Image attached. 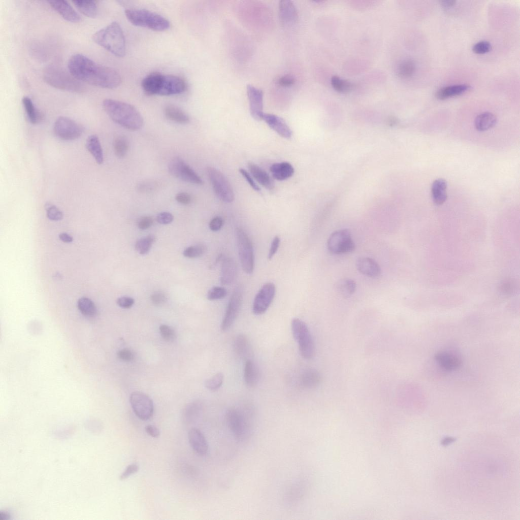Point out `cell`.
<instances>
[{"mask_svg": "<svg viewBox=\"0 0 520 520\" xmlns=\"http://www.w3.org/2000/svg\"><path fill=\"white\" fill-rule=\"evenodd\" d=\"M69 72L82 82L104 88L112 89L121 83V76L115 70L99 64L81 54L73 55L69 60Z\"/></svg>", "mask_w": 520, "mask_h": 520, "instance_id": "obj_1", "label": "cell"}, {"mask_svg": "<svg viewBox=\"0 0 520 520\" xmlns=\"http://www.w3.org/2000/svg\"><path fill=\"white\" fill-rule=\"evenodd\" d=\"M102 106L114 122L125 128L136 131L141 129L144 124V120L141 113L129 104L107 99L103 101Z\"/></svg>", "mask_w": 520, "mask_h": 520, "instance_id": "obj_2", "label": "cell"}, {"mask_svg": "<svg viewBox=\"0 0 520 520\" xmlns=\"http://www.w3.org/2000/svg\"><path fill=\"white\" fill-rule=\"evenodd\" d=\"M141 85L144 92L149 95L177 94L182 93L186 88V84L182 78L157 72L146 76Z\"/></svg>", "mask_w": 520, "mask_h": 520, "instance_id": "obj_3", "label": "cell"}, {"mask_svg": "<svg viewBox=\"0 0 520 520\" xmlns=\"http://www.w3.org/2000/svg\"><path fill=\"white\" fill-rule=\"evenodd\" d=\"M92 39L96 44L116 56L123 57L125 54L124 35L117 22H112L95 32Z\"/></svg>", "mask_w": 520, "mask_h": 520, "instance_id": "obj_4", "label": "cell"}, {"mask_svg": "<svg viewBox=\"0 0 520 520\" xmlns=\"http://www.w3.org/2000/svg\"><path fill=\"white\" fill-rule=\"evenodd\" d=\"M43 75L45 82L55 88L76 93L82 92L85 89L81 82L60 67L48 66Z\"/></svg>", "mask_w": 520, "mask_h": 520, "instance_id": "obj_5", "label": "cell"}, {"mask_svg": "<svg viewBox=\"0 0 520 520\" xmlns=\"http://www.w3.org/2000/svg\"><path fill=\"white\" fill-rule=\"evenodd\" d=\"M125 14L128 20L137 26L157 31H165L170 26V22L166 18L146 9H127Z\"/></svg>", "mask_w": 520, "mask_h": 520, "instance_id": "obj_6", "label": "cell"}, {"mask_svg": "<svg viewBox=\"0 0 520 520\" xmlns=\"http://www.w3.org/2000/svg\"><path fill=\"white\" fill-rule=\"evenodd\" d=\"M225 419L228 427L236 439L243 441L250 434L253 425L249 412L232 407L226 410Z\"/></svg>", "mask_w": 520, "mask_h": 520, "instance_id": "obj_7", "label": "cell"}, {"mask_svg": "<svg viewBox=\"0 0 520 520\" xmlns=\"http://www.w3.org/2000/svg\"><path fill=\"white\" fill-rule=\"evenodd\" d=\"M291 329L302 356L307 360L312 359L314 355L315 346L307 324L301 319L294 318L291 322Z\"/></svg>", "mask_w": 520, "mask_h": 520, "instance_id": "obj_8", "label": "cell"}, {"mask_svg": "<svg viewBox=\"0 0 520 520\" xmlns=\"http://www.w3.org/2000/svg\"><path fill=\"white\" fill-rule=\"evenodd\" d=\"M236 236L239 259L243 271L251 274L254 268V255L252 242L245 231L236 228Z\"/></svg>", "mask_w": 520, "mask_h": 520, "instance_id": "obj_9", "label": "cell"}, {"mask_svg": "<svg viewBox=\"0 0 520 520\" xmlns=\"http://www.w3.org/2000/svg\"><path fill=\"white\" fill-rule=\"evenodd\" d=\"M207 174L213 189L217 197L222 201L231 203L234 200L233 188L228 180L219 170L209 167Z\"/></svg>", "mask_w": 520, "mask_h": 520, "instance_id": "obj_10", "label": "cell"}, {"mask_svg": "<svg viewBox=\"0 0 520 520\" xmlns=\"http://www.w3.org/2000/svg\"><path fill=\"white\" fill-rule=\"evenodd\" d=\"M327 247L331 253L336 254L352 252L355 247L351 234L347 229L339 230L332 233L328 238Z\"/></svg>", "mask_w": 520, "mask_h": 520, "instance_id": "obj_11", "label": "cell"}, {"mask_svg": "<svg viewBox=\"0 0 520 520\" xmlns=\"http://www.w3.org/2000/svg\"><path fill=\"white\" fill-rule=\"evenodd\" d=\"M170 174L184 181L202 185L203 181L196 172L180 157H175L168 165Z\"/></svg>", "mask_w": 520, "mask_h": 520, "instance_id": "obj_12", "label": "cell"}, {"mask_svg": "<svg viewBox=\"0 0 520 520\" xmlns=\"http://www.w3.org/2000/svg\"><path fill=\"white\" fill-rule=\"evenodd\" d=\"M53 131L59 139L65 141L74 140L79 138L83 132V127L73 119L60 116L55 120Z\"/></svg>", "mask_w": 520, "mask_h": 520, "instance_id": "obj_13", "label": "cell"}, {"mask_svg": "<svg viewBox=\"0 0 520 520\" xmlns=\"http://www.w3.org/2000/svg\"><path fill=\"white\" fill-rule=\"evenodd\" d=\"M243 295V289L241 285L235 287L221 323L220 328L222 331L228 330L237 318L242 305Z\"/></svg>", "mask_w": 520, "mask_h": 520, "instance_id": "obj_14", "label": "cell"}, {"mask_svg": "<svg viewBox=\"0 0 520 520\" xmlns=\"http://www.w3.org/2000/svg\"><path fill=\"white\" fill-rule=\"evenodd\" d=\"M129 401L135 414L140 419L147 420L152 416L153 403L147 395L140 392H134L131 394Z\"/></svg>", "mask_w": 520, "mask_h": 520, "instance_id": "obj_15", "label": "cell"}, {"mask_svg": "<svg viewBox=\"0 0 520 520\" xmlns=\"http://www.w3.org/2000/svg\"><path fill=\"white\" fill-rule=\"evenodd\" d=\"M276 287L272 282L263 285L256 295L252 305V312L255 315L264 314L269 308L274 298Z\"/></svg>", "mask_w": 520, "mask_h": 520, "instance_id": "obj_16", "label": "cell"}, {"mask_svg": "<svg viewBox=\"0 0 520 520\" xmlns=\"http://www.w3.org/2000/svg\"><path fill=\"white\" fill-rule=\"evenodd\" d=\"M246 92L251 116L256 120H262L264 113L263 91L252 85L248 84L246 87Z\"/></svg>", "mask_w": 520, "mask_h": 520, "instance_id": "obj_17", "label": "cell"}, {"mask_svg": "<svg viewBox=\"0 0 520 520\" xmlns=\"http://www.w3.org/2000/svg\"><path fill=\"white\" fill-rule=\"evenodd\" d=\"M262 119L281 137L285 139L291 137L292 131L281 117L273 114L264 113Z\"/></svg>", "mask_w": 520, "mask_h": 520, "instance_id": "obj_18", "label": "cell"}, {"mask_svg": "<svg viewBox=\"0 0 520 520\" xmlns=\"http://www.w3.org/2000/svg\"><path fill=\"white\" fill-rule=\"evenodd\" d=\"M47 2L53 9L68 21L78 23L81 20L80 15L68 2L66 1H49Z\"/></svg>", "mask_w": 520, "mask_h": 520, "instance_id": "obj_19", "label": "cell"}, {"mask_svg": "<svg viewBox=\"0 0 520 520\" xmlns=\"http://www.w3.org/2000/svg\"><path fill=\"white\" fill-rule=\"evenodd\" d=\"M279 16L281 23L284 26L294 24L298 18L297 10L294 3L289 0L280 1Z\"/></svg>", "mask_w": 520, "mask_h": 520, "instance_id": "obj_20", "label": "cell"}, {"mask_svg": "<svg viewBox=\"0 0 520 520\" xmlns=\"http://www.w3.org/2000/svg\"><path fill=\"white\" fill-rule=\"evenodd\" d=\"M188 439L194 452L201 456L207 454L208 450V442L200 430L197 428L190 429L188 433Z\"/></svg>", "mask_w": 520, "mask_h": 520, "instance_id": "obj_21", "label": "cell"}, {"mask_svg": "<svg viewBox=\"0 0 520 520\" xmlns=\"http://www.w3.org/2000/svg\"><path fill=\"white\" fill-rule=\"evenodd\" d=\"M356 267L361 273L368 277L376 278L381 274V269L378 263L370 257H359L356 260Z\"/></svg>", "mask_w": 520, "mask_h": 520, "instance_id": "obj_22", "label": "cell"}, {"mask_svg": "<svg viewBox=\"0 0 520 520\" xmlns=\"http://www.w3.org/2000/svg\"><path fill=\"white\" fill-rule=\"evenodd\" d=\"M434 358L442 368L448 371L456 370L462 364L461 359L458 355L448 351H439L435 354Z\"/></svg>", "mask_w": 520, "mask_h": 520, "instance_id": "obj_23", "label": "cell"}, {"mask_svg": "<svg viewBox=\"0 0 520 520\" xmlns=\"http://www.w3.org/2000/svg\"><path fill=\"white\" fill-rule=\"evenodd\" d=\"M237 268L234 260L231 257H225L222 259L220 281L223 285H230L235 280Z\"/></svg>", "mask_w": 520, "mask_h": 520, "instance_id": "obj_24", "label": "cell"}, {"mask_svg": "<svg viewBox=\"0 0 520 520\" xmlns=\"http://www.w3.org/2000/svg\"><path fill=\"white\" fill-rule=\"evenodd\" d=\"M248 168L253 178L267 189H273L274 182L270 175L263 169L253 162L248 163Z\"/></svg>", "mask_w": 520, "mask_h": 520, "instance_id": "obj_25", "label": "cell"}, {"mask_svg": "<svg viewBox=\"0 0 520 520\" xmlns=\"http://www.w3.org/2000/svg\"><path fill=\"white\" fill-rule=\"evenodd\" d=\"M470 88V85L466 84H456L442 87L439 89L435 93L436 97L443 100L446 99L460 95L466 92Z\"/></svg>", "mask_w": 520, "mask_h": 520, "instance_id": "obj_26", "label": "cell"}, {"mask_svg": "<svg viewBox=\"0 0 520 520\" xmlns=\"http://www.w3.org/2000/svg\"><path fill=\"white\" fill-rule=\"evenodd\" d=\"M273 177L279 181L286 180L291 177L294 173V168L288 162L275 163L270 168Z\"/></svg>", "mask_w": 520, "mask_h": 520, "instance_id": "obj_27", "label": "cell"}, {"mask_svg": "<svg viewBox=\"0 0 520 520\" xmlns=\"http://www.w3.org/2000/svg\"><path fill=\"white\" fill-rule=\"evenodd\" d=\"M234 348L240 358L249 360L251 354V346L247 336L244 334L237 335L234 342Z\"/></svg>", "mask_w": 520, "mask_h": 520, "instance_id": "obj_28", "label": "cell"}, {"mask_svg": "<svg viewBox=\"0 0 520 520\" xmlns=\"http://www.w3.org/2000/svg\"><path fill=\"white\" fill-rule=\"evenodd\" d=\"M321 381V376L315 369L308 368L305 369L301 374L300 384L305 388H312L318 385Z\"/></svg>", "mask_w": 520, "mask_h": 520, "instance_id": "obj_29", "label": "cell"}, {"mask_svg": "<svg viewBox=\"0 0 520 520\" xmlns=\"http://www.w3.org/2000/svg\"><path fill=\"white\" fill-rule=\"evenodd\" d=\"M447 183L445 180L439 178L435 180L432 185V196L434 203L438 205L443 204L446 200Z\"/></svg>", "mask_w": 520, "mask_h": 520, "instance_id": "obj_30", "label": "cell"}, {"mask_svg": "<svg viewBox=\"0 0 520 520\" xmlns=\"http://www.w3.org/2000/svg\"><path fill=\"white\" fill-rule=\"evenodd\" d=\"M85 146L96 163L99 165L102 164L104 161V154L98 137L96 135L89 136L86 139Z\"/></svg>", "mask_w": 520, "mask_h": 520, "instance_id": "obj_31", "label": "cell"}, {"mask_svg": "<svg viewBox=\"0 0 520 520\" xmlns=\"http://www.w3.org/2000/svg\"><path fill=\"white\" fill-rule=\"evenodd\" d=\"M259 370L250 359L246 361L244 369V379L246 384L250 387L256 386L259 381Z\"/></svg>", "mask_w": 520, "mask_h": 520, "instance_id": "obj_32", "label": "cell"}, {"mask_svg": "<svg viewBox=\"0 0 520 520\" xmlns=\"http://www.w3.org/2000/svg\"><path fill=\"white\" fill-rule=\"evenodd\" d=\"M166 117L169 120L181 124L187 123L189 121L188 115L179 107L173 105H167L164 108Z\"/></svg>", "mask_w": 520, "mask_h": 520, "instance_id": "obj_33", "label": "cell"}, {"mask_svg": "<svg viewBox=\"0 0 520 520\" xmlns=\"http://www.w3.org/2000/svg\"><path fill=\"white\" fill-rule=\"evenodd\" d=\"M497 118L490 112H483L476 116L474 121L476 129L480 132L487 131L494 127L497 123Z\"/></svg>", "mask_w": 520, "mask_h": 520, "instance_id": "obj_34", "label": "cell"}, {"mask_svg": "<svg viewBox=\"0 0 520 520\" xmlns=\"http://www.w3.org/2000/svg\"><path fill=\"white\" fill-rule=\"evenodd\" d=\"M22 103L29 122L32 124L38 123L41 119V115L31 100L25 96L22 99Z\"/></svg>", "mask_w": 520, "mask_h": 520, "instance_id": "obj_35", "label": "cell"}, {"mask_svg": "<svg viewBox=\"0 0 520 520\" xmlns=\"http://www.w3.org/2000/svg\"><path fill=\"white\" fill-rule=\"evenodd\" d=\"M75 7L83 15L94 18L97 15V6L95 1L76 0L72 1Z\"/></svg>", "mask_w": 520, "mask_h": 520, "instance_id": "obj_36", "label": "cell"}, {"mask_svg": "<svg viewBox=\"0 0 520 520\" xmlns=\"http://www.w3.org/2000/svg\"><path fill=\"white\" fill-rule=\"evenodd\" d=\"M337 291L344 297H349L354 293L356 288L355 282L350 279H342L336 284Z\"/></svg>", "mask_w": 520, "mask_h": 520, "instance_id": "obj_37", "label": "cell"}, {"mask_svg": "<svg viewBox=\"0 0 520 520\" xmlns=\"http://www.w3.org/2000/svg\"><path fill=\"white\" fill-rule=\"evenodd\" d=\"M78 309L82 314L87 316H93L96 313V308L91 300L87 297H82L77 302Z\"/></svg>", "mask_w": 520, "mask_h": 520, "instance_id": "obj_38", "label": "cell"}, {"mask_svg": "<svg viewBox=\"0 0 520 520\" xmlns=\"http://www.w3.org/2000/svg\"><path fill=\"white\" fill-rule=\"evenodd\" d=\"M129 148L127 139L124 136L115 138L113 142V149L115 155L119 158H123L126 154Z\"/></svg>", "mask_w": 520, "mask_h": 520, "instance_id": "obj_39", "label": "cell"}, {"mask_svg": "<svg viewBox=\"0 0 520 520\" xmlns=\"http://www.w3.org/2000/svg\"><path fill=\"white\" fill-rule=\"evenodd\" d=\"M415 64L414 62L410 59H407L402 61L398 67L397 72L399 76L402 78H407L411 77L415 72Z\"/></svg>", "mask_w": 520, "mask_h": 520, "instance_id": "obj_40", "label": "cell"}, {"mask_svg": "<svg viewBox=\"0 0 520 520\" xmlns=\"http://www.w3.org/2000/svg\"><path fill=\"white\" fill-rule=\"evenodd\" d=\"M154 240L155 237L153 235H149L141 238L136 242L135 249L139 254H146L150 250Z\"/></svg>", "mask_w": 520, "mask_h": 520, "instance_id": "obj_41", "label": "cell"}, {"mask_svg": "<svg viewBox=\"0 0 520 520\" xmlns=\"http://www.w3.org/2000/svg\"><path fill=\"white\" fill-rule=\"evenodd\" d=\"M331 84L335 90L340 92H348L354 86L352 83L342 80L337 76H333L332 78Z\"/></svg>", "mask_w": 520, "mask_h": 520, "instance_id": "obj_42", "label": "cell"}, {"mask_svg": "<svg viewBox=\"0 0 520 520\" xmlns=\"http://www.w3.org/2000/svg\"><path fill=\"white\" fill-rule=\"evenodd\" d=\"M223 379V374L221 372H218L211 378L207 379L205 382V386L210 391H216L222 385Z\"/></svg>", "mask_w": 520, "mask_h": 520, "instance_id": "obj_43", "label": "cell"}, {"mask_svg": "<svg viewBox=\"0 0 520 520\" xmlns=\"http://www.w3.org/2000/svg\"><path fill=\"white\" fill-rule=\"evenodd\" d=\"M206 251V247L202 244L191 246L185 248L183 254L188 258H196L202 255Z\"/></svg>", "mask_w": 520, "mask_h": 520, "instance_id": "obj_44", "label": "cell"}, {"mask_svg": "<svg viewBox=\"0 0 520 520\" xmlns=\"http://www.w3.org/2000/svg\"><path fill=\"white\" fill-rule=\"evenodd\" d=\"M46 211L47 216L51 220L58 221L61 220L63 218L62 212L55 205L47 203L45 205Z\"/></svg>", "mask_w": 520, "mask_h": 520, "instance_id": "obj_45", "label": "cell"}, {"mask_svg": "<svg viewBox=\"0 0 520 520\" xmlns=\"http://www.w3.org/2000/svg\"><path fill=\"white\" fill-rule=\"evenodd\" d=\"M227 295V290L223 287L214 286L207 293V297L209 300H217L224 298Z\"/></svg>", "mask_w": 520, "mask_h": 520, "instance_id": "obj_46", "label": "cell"}, {"mask_svg": "<svg viewBox=\"0 0 520 520\" xmlns=\"http://www.w3.org/2000/svg\"><path fill=\"white\" fill-rule=\"evenodd\" d=\"M492 49L491 43L486 41H481L475 44L473 47V51L478 54H484L489 52Z\"/></svg>", "mask_w": 520, "mask_h": 520, "instance_id": "obj_47", "label": "cell"}, {"mask_svg": "<svg viewBox=\"0 0 520 520\" xmlns=\"http://www.w3.org/2000/svg\"><path fill=\"white\" fill-rule=\"evenodd\" d=\"M159 331L162 338L167 341H171L175 337V331L168 325H161L159 327Z\"/></svg>", "mask_w": 520, "mask_h": 520, "instance_id": "obj_48", "label": "cell"}, {"mask_svg": "<svg viewBox=\"0 0 520 520\" xmlns=\"http://www.w3.org/2000/svg\"><path fill=\"white\" fill-rule=\"evenodd\" d=\"M139 470V466L137 464L134 463L127 466L125 470L120 475V479L124 480L132 475L136 473Z\"/></svg>", "mask_w": 520, "mask_h": 520, "instance_id": "obj_49", "label": "cell"}, {"mask_svg": "<svg viewBox=\"0 0 520 520\" xmlns=\"http://www.w3.org/2000/svg\"><path fill=\"white\" fill-rule=\"evenodd\" d=\"M156 221L161 224H168L171 223L174 219L173 215L168 212H162L156 216Z\"/></svg>", "mask_w": 520, "mask_h": 520, "instance_id": "obj_50", "label": "cell"}, {"mask_svg": "<svg viewBox=\"0 0 520 520\" xmlns=\"http://www.w3.org/2000/svg\"><path fill=\"white\" fill-rule=\"evenodd\" d=\"M295 82V79L292 76L285 75L277 80V84L282 87H288L294 85Z\"/></svg>", "mask_w": 520, "mask_h": 520, "instance_id": "obj_51", "label": "cell"}, {"mask_svg": "<svg viewBox=\"0 0 520 520\" xmlns=\"http://www.w3.org/2000/svg\"><path fill=\"white\" fill-rule=\"evenodd\" d=\"M116 303L119 307L127 309L133 306L135 300L131 297L123 296L118 298Z\"/></svg>", "mask_w": 520, "mask_h": 520, "instance_id": "obj_52", "label": "cell"}, {"mask_svg": "<svg viewBox=\"0 0 520 520\" xmlns=\"http://www.w3.org/2000/svg\"><path fill=\"white\" fill-rule=\"evenodd\" d=\"M280 239L278 236L274 237L271 242L268 255V259H271L277 252L280 245Z\"/></svg>", "mask_w": 520, "mask_h": 520, "instance_id": "obj_53", "label": "cell"}, {"mask_svg": "<svg viewBox=\"0 0 520 520\" xmlns=\"http://www.w3.org/2000/svg\"><path fill=\"white\" fill-rule=\"evenodd\" d=\"M223 224V219L221 217L217 216L214 217L210 220L209 226L211 231L217 232L221 229Z\"/></svg>", "mask_w": 520, "mask_h": 520, "instance_id": "obj_54", "label": "cell"}, {"mask_svg": "<svg viewBox=\"0 0 520 520\" xmlns=\"http://www.w3.org/2000/svg\"><path fill=\"white\" fill-rule=\"evenodd\" d=\"M166 300V296L161 291H156L151 296V300L155 305H161L165 303Z\"/></svg>", "mask_w": 520, "mask_h": 520, "instance_id": "obj_55", "label": "cell"}, {"mask_svg": "<svg viewBox=\"0 0 520 520\" xmlns=\"http://www.w3.org/2000/svg\"><path fill=\"white\" fill-rule=\"evenodd\" d=\"M153 224V219L150 216H144L141 217L138 221L137 225L141 230H146L149 228Z\"/></svg>", "mask_w": 520, "mask_h": 520, "instance_id": "obj_56", "label": "cell"}, {"mask_svg": "<svg viewBox=\"0 0 520 520\" xmlns=\"http://www.w3.org/2000/svg\"><path fill=\"white\" fill-rule=\"evenodd\" d=\"M239 172L242 175V176L245 178L246 181L248 182L250 186L255 191H259L260 188L254 182L251 175L249 173L244 169L240 168Z\"/></svg>", "mask_w": 520, "mask_h": 520, "instance_id": "obj_57", "label": "cell"}, {"mask_svg": "<svg viewBox=\"0 0 520 520\" xmlns=\"http://www.w3.org/2000/svg\"><path fill=\"white\" fill-rule=\"evenodd\" d=\"M118 357L125 362H129L133 359L132 352L127 348L122 349L117 352Z\"/></svg>", "mask_w": 520, "mask_h": 520, "instance_id": "obj_58", "label": "cell"}, {"mask_svg": "<svg viewBox=\"0 0 520 520\" xmlns=\"http://www.w3.org/2000/svg\"><path fill=\"white\" fill-rule=\"evenodd\" d=\"M176 200L179 203L187 205L191 201V198L189 194L186 192H180L176 194Z\"/></svg>", "mask_w": 520, "mask_h": 520, "instance_id": "obj_59", "label": "cell"}, {"mask_svg": "<svg viewBox=\"0 0 520 520\" xmlns=\"http://www.w3.org/2000/svg\"><path fill=\"white\" fill-rule=\"evenodd\" d=\"M145 430L146 432L152 437L156 438L160 435L159 429L153 425H147L145 428Z\"/></svg>", "mask_w": 520, "mask_h": 520, "instance_id": "obj_60", "label": "cell"}, {"mask_svg": "<svg viewBox=\"0 0 520 520\" xmlns=\"http://www.w3.org/2000/svg\"><path fill=\"white\" fill-rule=\"evenodd\" d=\"M59 238L60 240L65 243H70L73 241V238L69 234L66 233H62L59 235Z\"/></svg>", "mask_w": 520, "mask_h": 520, "instance_id": "obj_61", "label": "cell"}, {"mask_svg": "<svg viewBox=\"0 0 520 520\" xmlns=\"http://www.w3.org/2000/svg\"><path fill=\"white\" fill-rule=\"evenodd\" d=\"M456 1L451 0H445L442 1L441 2V5L444 8H449L453 6L456 4Z\"/></svg>", "mask_w": 520, "mask_h": 520, "instance_id": "obj_62", "label": "cell"}, {"mask_svg": "<svg viewBox=\"0 0 520 520\" xmlns=\"http://www.w3.org/2000/svg\"><path fill=\"white\" fill-rule=\"evenodd\" d=\"M454 440L455 439L453 438L447 437V438H445L444 439H443L442 440V444L443 445H448V444H450V443H452V442H453L454 441Z\"/></svg>", "mask_w": 520, "mask_h": 520, "instance_id": "obj_63", "label": "cell"}]
</instances>
